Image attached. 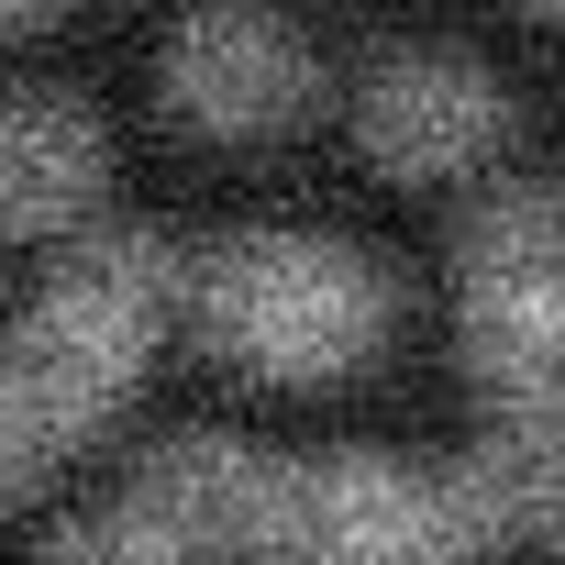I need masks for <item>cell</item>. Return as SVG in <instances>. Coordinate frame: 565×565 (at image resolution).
<instances>
[{"instance_id": "8992f818", "label": "cell", "mask_w": 565, "mask_h": 565, "mask_svg": "<svg viewBox=\"0 0 565 565\" xmlns=\"http://www.w3.org/2000/svg\"><path fill=\"white\" fill-rule=\"evenodd\" d=\"M156 67H167V100L189 122H222V134L277 122V111L311 89V56H300V34L277 23V12H189Z\"/></svg>"}, {"instance_id": "3957f363", "label": "cell", "mask_w": 565, "mask_h": 565, "mask_svg": "<svg viewBox=\"0 0 565 565\" xmlns=\"http://www.w3.org/2000/svg\"><path fill=\"white\" fill-rule=\"evenodd\" d=\"M189 322L222 344V355H255V366H322V355H355L377 333V277L322 244V233H211L189 266Z\"/></svg>"}, {"instance_id": "5b68a950", "label": "cell", "mask_w": 565, "mask_h": 565, "mask_svg": "<svg viewBox=\"0 0 565 565\" xmlns=\"http://www.w3.org/2000/svg\"><path fill=\"white\" fill-rule=\"evenodd\" d=\"M355 134L388 167H455L499 134V89L455 45H377L355 67Z\"/></svg>"}, {"instance_id": "6da1fadb", "label": "cell", "mask_w": 565, "mask_h": 565, "mask_svg": "<svg viewBox=\"0 0 565 565\" xmlns=\"http://www.w3.org/2000/svg\"><path fill=\"white\" fill-rule=\"evenodd\" d=\"M499 532L477 466H399V455H266L244 543L300 565H444Z\"/></svg>"}, {"instance_id": "277c9868", "label": "cell", "mask_w": 565, "mask_h": 565, "mask_svg": "<svg viewBox=\"0 0 565 565\" xmlns=\"http://www.w3.org/2000/svg\"><path fill=\"white\" fill-rule=\"evenodd\" d=\"M455 322L499 411H565V211L488 189L455 233Z\"/></svg>"}, {"instance_id": "7a4b0ae2", "label": "cell", "mask_w": 565, "mask_h": 565, "mask_svg": "<svg viewBox=\"0 0 565 565\" xmlns=\"http://www.w3.org/2000/svg\"><path fill=\"white\" fill-rule=\"evenodd\" d=\"M156 289H167V255L145 233H100L12 311V333H0V422H12L23 455H45L78 422H100V399L122 388V355H134Z\"/></svg>"}, {"instance_id": "52a82bcc", "label": "cell", "mask_w": 565, "mask_h": 565, "mask_svg": "<svg viewBox=\"0 0 565 565\" xmlns=\"http://www.w3.org/2000/svg\"><path fill=\"white\" fill-rule=\"evenodd\" d=\"M100 167V134L67 89H12L0 100V233H45Z\"/></svg>"}, {"instance_id": "ba28073f", "label": "cell", "mask_w": 565, "mask_h": 565, "mask_svg": "<svg viewBox=\"0 0 565 565\" xmlns=\"http://www.w3.org/2000/svg\"><path fill=\"white\" fill-rule=\"evenodd\" d=\"M23 466H34V455H23V444H12V422H0V488H12V477H23Z\"/></svg>"}]
</instances>
